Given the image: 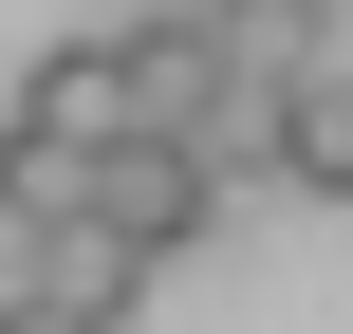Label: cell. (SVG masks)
Listing matches in <instances>:
<instances>
[{"label":"cell","mask_w":353,"mask_h":334,"mask_svg":"<svg viewBox=\"0 0 353 334\" xmlns=\"http://www.w3.org/2000/svg\"><path fill=\"white\" fill-rule=\"evenodd\" d=\"M205 205H223V167H205L186 130H130V149H93V205H74V242H112V260L149 279V260H186V242H205Z\"/></svg>","instance_id":"obj_1"},{"label":"cell","mask_w":353,"mask_h":334,"mask_svg":"<svg viewBox=\"0 0 353 334\" xmlns=\"http://www.w3.org/2000/svg\"><path fill=\"white\" fill-rule=\"evenodd\" d=\"M186 19H205L223 93H298V74H335V0H186Z\"/></svg>","instance_id":"obj_2"},{"label":"cell","mask_w":353,"mask_h":334,"mask_svg":"<svg viewBox=\"0 0 353 334\" xmlns=\"http://www.w3.org/2000/svg\"><path fill=\"white\" fill-rule=\"evenodd\" d=\"M279 186H316V205H353V56L279 93Z\"/></svg>","instance_id":"obj_3"},{"label":"cell","mask_w":353,"mask_h":334,"mask_svg":"<svg viewBox=\"0 0 353 334\" xmlns=\"http://www.w3.org/2000/svg\"><path fill=\"white\" fill-rule=\"evenodd\" d=\"M74 205H93V167L56 130H0V223H74Z\"/></svg>","instance_id":"obj_4"},{"label":"cell","mask_w":353,"mask_h":334,"mask_svg":"<svg viewBox=\"0 0 353 334\" xmlns=\"http://www.w3.org/2000/svg\"><path fill=\"white\" fill-rule=\"evenodd\" d=\"M0 334H130V316H112V298H56V279H37V298H19Z\"/></svg>","instance_id":"obj_5"},{"label":"cell","mask_w":353,"mask_h":334,"mask_svg":"<svg viewBox=\"0 0 353 334\" xmlns=\"http://www.w3.org/2000/svg\"><path fill=\"white\" fill-rule=\"evenodd\" d=\"M0 316H19V298H0Z\"/></svg>","instance_id":"obj_6"}]
</instances>
